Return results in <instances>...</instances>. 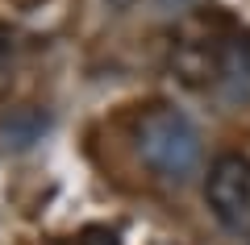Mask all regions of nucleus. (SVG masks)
<instances>
[{
    "mask_svg": "<svg viewBox=\"0 0 250 245\" xmlns=\"http://www.w3.org/2000/svg\"><path fill=\"white\" fill-rule=\"evenodd\" d=\"M138 154L150 167L154 179H163L167 187H188L200 175V162H205V141L200 129L192 125V116L179 113L175 104H150L138 116Z\"/></svg>",
    "mask_w": 250,
    "mask_h": 245,
    "instance_id": "nucleus-1",
    "label": "nucleus"
},
{
    "mask_svg": "<svg viewBox=\"0 0 250 245\" xmlns=\"http://www.w3.org/2000/svg\"><path fill=\"white\" fill-rule=\"evenodd\" d=\"M205 200L217 225L238 245H250V158L242 154L217 158L205 179Z\"/></svg>",
    "mask_w": 250,
    "mask_h": 245,
    "instance_id": "nucleus-2",
    "label": "nucleus"
},
{
    "mask_svg": "<svg viewBox=\"0 0 250 245\" xmlns=\"http://www.w3.org/2000/svg\"><path fill=\"white\" fill-rule=\"evenodd\" d=\"M213 92L229 108H250V34L221 42L217 71H213Z\"/></svg>",
    "mask_w": 250,
    "mask_h": 245,
    "instance_id": "nucleus-3",
    "label": "nucleus"
},
{
    "mask_svg": "<svg viewBox=\"0 0 250 245\" xmlns=\"http://www.w3.org/2000/svg\"><path fill=\"white\" fill-rule=\"evenodd\" d=\"M46 133H50V113H42V108H34V104L13 108L9 116H0V150H9V154L34 150Z\"/></svg>",
    "mask_w": 250,
    "mask_h": 245,
    "instance_id": "nucleus-4",
    "label": "nucleus"
},
{
    "mask_svg": "<svg viewBox=\"0 0 250 245\" xmlns=\"http://www.w3.org/2000/svg\"><path fill=\"white\" fill-rule=\"evenodd\" d=\"M13 50H17V38L0 21V96L9 92V79H13Z\"/></svg>",
    "mask_w": 250,
    "mask_h": 245,
    "instance_id": "nucleus-5",
    "label": "nucleus"
},
{
    "mask_svg": "<svg viewBox=\"0 0 250 245\" xmlns=\"http://www.w3.org/2000/svg\"><path fill=\"white\" fill-rule=\"evenodd\" d=\"M75 245H121V237H117V228H108V225H88Z\"/></svg>",
    "mask_w": 250,
    "mask_h": 245,
    "instance_id": "nucleus-6",
    "label": "nucleus"
},
{
    "mask_svg": "<svg viewBox=\"0 0 250 245\" xmlns=\"http://www.w3.org/2000/svg\"><path fill=\"white\" fill-rule=\"evenodd\" d=\"M159 9H184V4H192V0H154Z\"/></svg>",
    "mask_w": 250,
    "mask_h": 245,
    "instance_id": "nucleus-7",
    "label": "nucleus"
},
{
    "mask_svg": "<svg viewBox=\"0 0 250 245\" xmlns=\"http://www.w3.org/2000/svg\"><path fill=\"white\" fill-rule=\"evenodd\" d=\"M129 4H134V0H108V9H113V13H125Z\"/></svg>",
    "mask_w": 250,
    "mask_h": 245,
    "instance_id": "nucleus-8",
    "label": "nucleus"
}]
</instances>
